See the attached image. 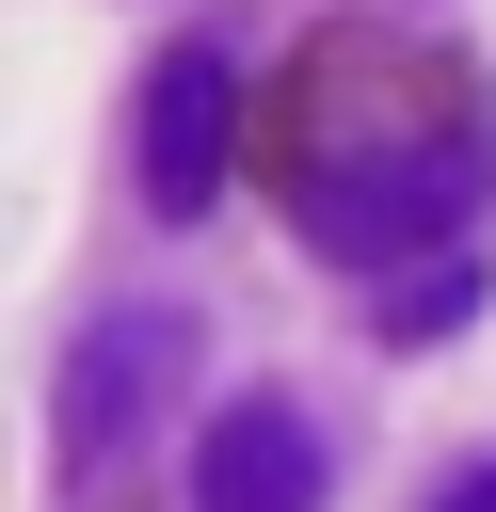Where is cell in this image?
Instances as JSON below:
<instances>
[{"instance_id": "cell-2", "label": "cell", "mask_w": 496, "mask_h": 512, "mask_svg": "<svg viewBox=\"0 0 496 512\" xmlns=\"http://www.w3.org/2000/svg\"><path fill=\"white\" fill-rule=\"evenodd\" d=\"M176 384H192V320H176V304H112V320H80V352H64V400H48V448H64V480H96L112 448H144V432L176 416Z\"/></svg>"}, {"instance_id": "cell-1", "label": "cell", "mask_w": 496, "mask_h": 512, "mask_svg": "<svg viewBox=\"0 0 496 512\" xmlns=\"http://www.w3.org/2000/svg\"><path fill=\"white\" fill-rule=\"evenodd\" d=\"M256 144H272V208L336 272H416L496 192V96H480V64H448L416 32H320Z\"/></svg>"}, {"instance_id": "cell-6", "label": "cell", "mask_w": 496, "mask_h": 512, "mask_svg": "<svg viewBox=\"0 0 496 512\" xmlns=\"http://www.w3.org/2000/svg\"><path fill=\"white\" fill-rule=\"evenodd\" d=\"M432 512H496V464H464V480H448V496H432Z\"/></svg>"}, {"instance_id": "cell-4", "label": "cell", "mask_w": 496, "mask_h": 512, "mask_svg": "<svg viewBox=\"0 0 496 512\" xmlns=\"http://www.w3.org/2000/svg\"><path fill=\"white\" fill-rule=\"evenodd\" d=\"M336 496V448H320V416L304 400H224L208 416V448H192V512H320Z\"/></svg>"}, {"instance_id": "cell-3", "label": "cell", "mask_w": 496, "mask_h": 512, "mask_svg": "<svg viewBox=\"0 0 496 512\" xmlns=\"http://www.w3.org/2000/svg\"><path fill=\"white\" fill-rule=\"evenodd\" d=\"M224 160H240V48H224V32H176L160 80H144V208L192 224V208L224 192Z\"/></svg>"}, {"instance_id": "cell-5", "label": "cell", "mask_w": 496, "mask_h": 512, "mask_svg": "<svg viewBox=\"0 0 496 512\" xmlns=\"http://www.w3.org/2000/svg\"><path fill=\"white\" fill-rule=\"evenodd\" d=\"M464 320H480V256H464V240L368 288V336H400V352H416V336H464Z\"/></svg>"}]
</instances>
